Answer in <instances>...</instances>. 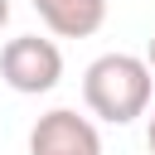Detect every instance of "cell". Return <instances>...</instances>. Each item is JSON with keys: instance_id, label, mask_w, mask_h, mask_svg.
Returning a JSON list of instances; mask_svg holds the SVG:
<instances>
[{"instance_id": "6da1fadb", "label": "cell", "mask_w": 155, "mask_h": 155, "mask_svg": "<svg viewBox=\"0 0 155 155\" xmlns=\"http://www.w3.org/2000/svg\"><path fill=\"white\" fill-rule=\"evenodd\" d=\"M150 92H155V78L136 53H102L82 73L87 111L111 121V126H131L136 116H145L150 111Z\"/></svg>"}, {"instance_id": "7a4b0ae2", "label": "cell", "mask_w": 155, "mask_h": 155, "mask_svg": "<svg viewBox=\"0 0 155 155\" xmlns=\"http://www.w3.org/2000/svg\"><path fill=\"white\" fill-rule=\"evenodd\" d=\"M0 78L24 92V97H39V92H53L58 78H63V53L53 39H39V34H19L0 48Z\"/></svg>"}, {"instance_id": "3957f363", "label": "cell", "mask_w": 155, "mask_h": 155, "mask_svg": "<svg viewBox=\"0 0 155 155\" xmlns=\"http://www.w3.org/2000/svg\"><path fill=\"white\" fill-rule=\"evenodd\" d=\"M29 155H102V136L87 116L68 111V107H53L34 121Z\"/></svg>"}, {"instance_id": "277c9868", "label": "cell", "mask_w": 155, "mask_h": 155, "mask_svg": "<svg viewBox=\"0 0 155 155\" xmlns=\"http://www.w3.org/2000/svg\"><path fill=\"white\" fill-rule=\"evenodd\" d=\"M29 5L58 39H87L107 19V0H29Z\"/></svg>"}, {"instance_id": "5b68a950", "label": "cell", "mask_w": 155, "mask_h": 155, "mask_svg": "<svg viewBox=\"0 0 155 155\" xmlns=\"http://www.w3.org/2000/svg\"><path fill=\"white\" fill-rule=\"evenodd\" d=\"M145 68H150V78H155V34H150V44H145V58H140Z\"/></svg>"}, {"instance_id": "8992f818", "label": "cell", "mask_w": 155, "mask_h": 155, "mask_svg": "<svg viewBox=\"0 0 155 155\" xmlns=\"http://www.w3.org/2000/svg\"><path fill=\"white\" fill-rule=\"evenodd\" d=\"M145 145H150V155H155V111H150V126H145Z\"/></svg>"}, {"instance_id": "52a82bcc", "label": "cell", "mask_w": 155, "mask_h": 155, "mask_svg": "<svg viewBox=\"0 0 155 155\" xmlns=\"http://www.w3.org/2000/svg\"><path fill=\"white\" fill-rule=\"evenodd\" d=\"M10 24V0H0V29Z\"/></svg>"}]
</instances>
